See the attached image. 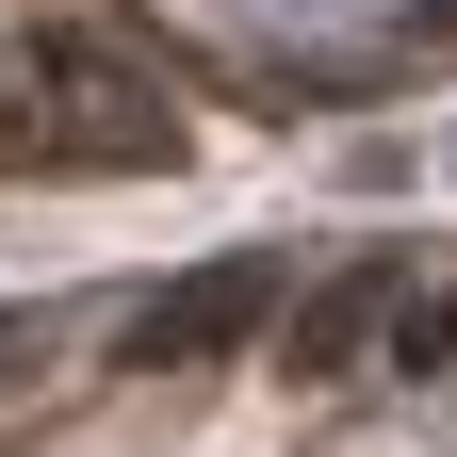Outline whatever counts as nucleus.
Instances as JSON below:
<instances>
[{
	"label": "nucleus",
	"mask_w": 457,
	"mask_h": 457,
	"mask_svg": "<svg viewBox=\"0 0 457 457\" xmlns=\"http://www.w3.org/2000/svg\"><path fill=\"white\" fill-rule=\"evenodd\" d=\"M17 163H49V180H147V163H180V98H163V66L131 33H33L17 66Z\"/></svg>",
	"instance_id": "obj_1"
},
{
	"label": "nucleus",
	"mask_w": 457,
	"mask_h": 457,
	"mask_svg": "<svg viewBox=\"0 0 457 457\" xmlns=\"http://www.w3.org/2000/svg\"><path fill=\"white\" fill-rule=\"evenodd\" d=\"M278 311H295V262H278V245H245V262H196L180 295H147L131 327H114V360H131V376H212L228 343H245V327H278Z\"/></svg>",
	"instance_id": "obj_2"
},
{
	"label": "nucleus",
	"mask_w": 457,
	"mask_h": 457,
	"mask_svg": "<svg viewBox=\"0 0 457 457\" xmlns=\"http://www.w3.org/2000/svg\"><path fill=\"white\" fill-rule=\"evenodd\" d=\"M392 311H409V262H343L327 295L295 311V376H360V343H376Z\"/></svg>",
	"instance_id": "obj_3"
},
{
	"label": "nucleus",
	"mask_w": 457,
	"mask_h": 457,
	"mask_svg": "<svg viewBox=\"0 0 457 457\" xmlns=\"http://www.w3.org/2000/svg\"><path fill=\"white\" fill-rule=\"evenodd\" d=\"M457 360V295H409V311H392V376H441Z\"/></svg>",
	"instance_id": "obj_4"
},
{
	"label": "nucleus",
	"mask_w": 457,
	"mask_h": 457,
	"mask_svg": "<svg viewBox=\"0 0 457 457\" xmlns=\"http://www.w3.org/2000/svg\"><path fill=\"white\" fill-rule=\"evenodd\" d=\"M0 360H17V327H0Z\"/></svg>",
	"instance_id": "obj_5"
}]
</instances>
